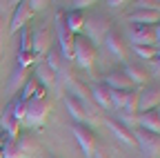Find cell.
Listing matches in <instances>:
<instances>
[{
    "label": "cell",
    "mask_w": 160,
    "mask_h": 158,
    "mask_svg": "<svg viewBox=\"0 0 160 158\" xmlns=\"http://www.w3.org/2000/svg\"><path fill=\"white\" fill-rule=\"evenodd\" d=\"M49 109H51V105L45 100V98H31L29 103H25L22 125H27V127H40L47 120Z\"/></svg>",
    "instance_id": "obj_1"
},
{
    "label": "cell",
    "mask_w": 160,
    "mask_h": 158,
    "mask_svg": "<svg viewBox=\"0 0 160 158\" xmlns=\"http://www.w3.org/2000/svg\"><path fill=\"white\" fill-rule=\"evenodd\" d=\"M73 60L78 63L80 69H91V65L96 60V45L82 33L76 36V40H73Z\"/></svg>",
    "instance_id": "obj_2"
},
{
    "label": "cell",
    "mask_w": 160,
    "mask_h": 158,
    "mask_svg": "<svg viewBox=\"0 0 160 158\" xmlns=\"http://www.w3.org/2000/svg\"><path fill=\"white\" fill-rule=\"evenodd\" d=\"M111 31V23L105 16H93L89 20H85V36L93 45H98L100 40H105V36Z\"/></svg>",
    "instance_id": "obj_3"
},
{
    "label": "cell",
    "mask_w": 160,
    "mask_h": 158,
    "mask_svg": "<svg viewBox=\"0 0 160 158\" xmlns=\"http://www.w3.org/2000/svg\"><path fill=\"white\" fill-rule=\"evenodd\" d=\"M56 27H58V43H60V51H62L65 60H73V40L76 36L69 31V27L65 25L62 13H58L56 18Z\"/></svg>",
    "instance_id": "obj_4"
},
{
    "label": "cell",
    "mask_w": 160,
    "mask_h": 158,
    "mask_svg": "<svg viewBox=\"0 0 160 158\" xmlns=\"http://www.w3.org/2000/svg\"><path fill=\"white\" fill-rule=\"evenodd\" d=\"M129 38L133 47H153L156 45V31L153 27H145V25H133L129 31Z\"/></svg>",
    "instance_id": "obj_5"
},
{
    "label": "cell",
    "mask_w": 160,
    "mask_h": 158,
    "mask_svg": "<svg viewBox=\"0 0 160 158\" xmlns=\"http://www.w3.org/2000/svg\"><path fill=\"white\" fill-rule=\"evenodd\" d=\"M73 136H76L78 145L82 147L85 156H91V154H93V147H96V134H93L87 125H76V127H73Z\"/></svg>",
    "instance_id": "obj_6"
},
{
    "label": "cell",
    "mask_w": 160,
    "mask_h": 158,
    "mask_svg": "<svg viewBox=\"0 0 160 158\" xmlns=\"http://www.w3.org/2000/svg\"><path fill=\"white\" fill-rule=\"evenodd\" d=\"M133 138H136V143L142 147V151H147V154H160V136L149 134L145 129H138L133 134Z\"/></svg>",
    "instance_id": "obj_7"
},
{
    "label": "cell",
    "mask_w": 160,
    "mask_h": 158,
    "mask_svg": "<svg viewBox=\"0 0 160 158\" xmlns=\"http://www.w3.org/2000/svg\"><path fill=\"white\" fill-rule=\"evenodd\" d=\"M31 16H33V11L29 9V3H27V0L18 3V7H16L13 16H11V25H9V31L13 33V31H18V29H22V27L29 23V18H31Z\"/></svg>",
    "instance_id": "obj_8"
},
{
    "label": "cell",
    "mask_w": 160,
    "mask_h": 158,
    "mask_svg": "<svg viewBox=\"0 0 160 158\" xmlns=\"http://www.w3.org/2000/svg\"><path fill=\"white\" fill-rule=\"evenodd\" d=\"M160 105V89L158 87H151V89H145L142 94H138V109L140 111H151Z\"/></svg>",
    "instance_id": "obj_9"
},
{
    "label": "cell",
    "mask_w": 160,
    "mask_h": 158,
    "mask_svg": "<svg viewBox=\"0 0 160 158\" xmlns=\"http://www.w3.org/2000/svg\"><path fill=\"white\" fill-rule=\"evenodd\" d=\"M107 127L111 129V134L118 138L122 145H136V138H133V134L122 125V123H118V120H113V118H107Z\"/></svg>",
    "instance_id": "obj_10"
},
{
    "label": "cell",
    "mask_w": 160,
    "mask_h": 158,
    "mask_svg": "<svg viewBox=\"0 0 160 158\" xmlns=\"http://www.w3.org/2000/svg\"><path fill=\"white\" fill-rule=\"evenodd\" d=\"M129 20L133 25H145V27H153V23H160V11H147V9H136Z\"/></svg>",
    "instance_id": "obj_11"
},
{
    "label": "cell",
    "mask_w": 160,
    "mask_h": 158,
    "mask_svg": "<svg viewBox=\"0 0 160 158\" xmlns=\"http://www.w3.org/2000/svg\"><path fill=\"white\" fill-rule=\"evenodd\" d=\"M105 85L109 87V89H116V91H131V80L125 76V71H111L109 76H107V80H105Z\"/></svg>",
    "instance_id": "obj_12"
},
{
    "label": "cell",
    "mask_w": 160,
    "mask_h": 158,
    "mask_svg": "<svg viewBox=\"0 0 160 158\" xmlns=\"http://www.w3.org/2000/svg\"><path fill=\"white\" fill-rule=\"evenodd\" d=\"M49 49V31L47 29H38L31 36V54L33 56H42Z\"/></svg>",
    "instance_id": "obj_13"
},
{
    "label": "cell",
    "mask_w": 160,
    "mask_h": 158,
    "mask_svg": "<svg viewBox=\"0 0 160 158\" xmlns=\"http://www.w3.org/2000/svg\"><path fill=\"white\" fill-rule=\"evenodd\" d=\"M85 20L87 18L82 16V11H76V9H71V11H67L65 13V25L69 27V31L76 36V33H80L85 29Z\"/></svg>",
    "instance_id": "obj_14"
},
{
    "label": "cell",
    "mask_w": 160,
    "mask_h": 158,
    "mask_svg": "<svg viewBox=\"0 0 160 158\" xmlns=\"http://www.w3.org/2000/svg\"><path fill=\"white\" fill-rule=\"evenodd\" d=\"M105 45L109 47V51L118 58V60H122L125 58V54H127V49H125V43L120 40V36L116 33V31H109L107 36H105Z\"/></svg>",
    "instance_id": "obj_15"
},
{
    "label": "cell",
    "mask_w": 160,
    "mask_h": 158,
    "mask_svg": "<svg viewBox=\"0 0 160 158\" xmlns=\"http://www.w3.org/2000/svg\"><path fill=\"white\" fill-rule=\"evenodd\" d=\"M138 120H140V125L145 127V131H149V134H156V136H160V118H158L156 109H151V111H145L142 116L138 118Z\"/></svg>",
    "instance_id": "obj_16"
},
{
    "label": "cell",
    "mask_w": 160,
    "mask_h": 158,
    "mask_svg": "<svg viewBox=\"0 0 160 158\" xmlns=\"http://www.w3.org/2000/svg\"><path fill=\"white\" fill-rule=\"evenodd\" d=\"M91 98L102 107V109H111V103H109V87L107 85H93L91 87Z\"/></svg>",
    "instance_id": "obj_17"
},
{
    "label": "cell",
    "mask_w": 160,
    "mask_h": 158,
    "mask_svg": "<svg viewBox=\"0 0 160 158\" xmlns=\"http://www.w3.org/2000/svg\"><path fill=\"white\" fill-rule=\"evenodd\" d=\"M125 76L131 80V85H145L149 80V71L145 67H138V65H131L125 69Z\"/></svg>",
    "instance_id": "obj_18"
},
{
    "label": "cell",
    "mask_w": 160,
    "mask_h": 158,
    "mask_svg": "<svg viewBox=\"0 0 160 158\" xmlns=\"http://www.w3.org/2000/svg\"><path fill=\"white\" fill-rule=\"evenodd\" d=\"M0 120H2V127L7 129V134L11 136V138H16V134H18V120H16V116H13V109H11V105L0 114Z\"/></svg>",
    "instance_id": "obj_19"
},
{
    "label": "cell",
    "mask_w": 160,
    "mask_h": 158,
    "mask_svg": "<svg viewBox=\"0 0 160 158\" xmlns=\"http://www.w3.org/2000/svg\"><path fill=\"white\" fill-rule=\"evenodd\" d=\"M67 109H69V114L76 118V120H85V116H87V111H85V105L78 100V98H67Z\"/></svg>",
    "instance_id": "obj_20"
},
{
    "label": "cell",
    "mask_w": 160,
    "mask_h": 158,
    "mask_svg": "<svg viewBox=\"0 0 160 158\" xmlns=\"http://www.w3.org/2000/svg\"><path fill=\"white\" fill-rule=\"evenodd\" d=\"M36 76H38V80H40V83H45L47 87H49V85H53V80H56V71H51L45 63H42V65H38Z\"/></svg>",
    "instance_id": "obj_21"
},
{
    "label": "cell",
    "mask_w": 160,
    "mask_h": 158,
    "mask_svg": "<svg viewBox=\"0 0 160 158\" xmlns=\"http://www.w3.org/2000/svg\"><path fill=\"white\" fill-rule=\"evenodd\" d=\"M127 94H129V91H116V89H109V103H111V107H113V109H125Z\"/></svg>",
    "instance_id": "obj_22"
},
{
    "label": "cell",
    "mask_w": 160,
    "mask_h": 158,
    "mask_svg": "<svg viewBox=\"0 0 160 158\" xmlns=\"http://www.w3.org/2000/svg\"><path fill=\"white\" fill-rule=\"evenodd\" d=\"M125 111H127V114H136V111H138V94H136L133 89L127 94V100H125Z\"/></svg>",
    "instance_id": "obj_23"
},
{
    "label": "cell",
    "mask_w": 160,
    "mask_h": 158,
    "mask_svg": "<svg viewBox=\"0 0 160 158\" xmlns=\"http://www.w3.org/2000/svg\"><path fill=\"white\" fill-rule=\"evenodd\" d=\"M2 158H25V154L16 145H5L2 147Z\"/></svg>",
    "instance_id": "obj_24"
},
{
    "label": "cell",
    "mask_w": 160,
    "mask_h": 158,
    "mask_svg": "<svg viewBox=\"0 0 160 158\" xmlns=\"http://www.w3.org/2000/svg\"><path fill=\"white\" fill-rule=\"evenodd\" d=\"M51 71H58L60 69V56L56 54V51H49V56H47V63H45Z\"/></svg>",
    "instance_id": "obj_25"
},
{
    "label": "cell",
    "mask_w": 160,
    "mask_h": 158,
    "mask_svg": "<svg viewBox=\"0 0 160 158\" xmlns=\"http://www.w3.org/2000/svg\"><path fill=\"white\" fill-rule=\"evenodd\" d=\"M133 51L140 58H156V49L153 47H133Z\"/></svg>",
    "instance_id": "obj_26"
},
{
    "label": "cell",
    "mask_w": 160,
    "mask_h": 158,
    "mask_svg": "<svg viewBox=\"0 0 160 158\" xmlns=\"http://www.w3.org/2000/svg\"><path fill=\"white\" fill-rule=\"evenodd\" d=\"M27 3H29V9L31 11H38V9H45L47 7L45 0H27Z\"/></svg>",
    "instance_id": "obj_27"
},
{
    "label": "cell",
    "mask_w": 160,
    "mask_h": 158,
    "mask_svg": "<svg viewBox=\"0 0 160 158\" xmlns=\"http://www.w3.org/2000/svg\"><path fill=\"white\" fill-rule=\"evenodd\" d=\"M76 11H82V9H87V7H91V5H96L93 0H76Z\"/></svg>",
    "instance_id": "obj_28"
},
{
    "label": "cell",
    "mask_w": 160,
    "mask_h": 158,
    "mask_svg": "<svg viewBox=\"0 0 160 158\" xmlns=\"http://www.w3.org/2000/svg\"><path fill=\"white\" fill-rule=\"evenodd\" d=\"M107 5L116 9V7H122V5H127V3H125V0H109V3H107Z\"/></svg>",
    "instance_id": "obj_29"
},
{
    "label": "cell",
    "mask_w": 160,
    "mask_h": 158,
    "mask_svg": "<svg viewBox=\"0 0 160 158\" xmlns=\"http://www.w3.org/2000/svg\"><path fill=\"white\" fill-rule=\"evenodd\" d=\"M153 31H156V43H160V23L153 27Z\"/></svg>",
    "instance_id": "obj_30"
},
{
    "label": "cell",
    "mask_w": 160,
    "mask_h": 158,
    "mask_svg": "<svg viewBox=\"0 0 160 158\" xmlns=\"http://www.w3.org/2000/svg\"><path fill=\"white\" fill-rule=\"evenodd\" d=\"M156 60L160 63V45H158V49H156Z\"/></svg>",
    "instance_id": "obj_31"
},
{
    "label": "cell",
    "mask_w": 160,
    "mask_h": 158,
    "mask_svg": "<svg viewBox=\"0 0 160 158\" xmlns=\"http://www.w3.org/2000/svg\"><path fill=\"white\" fill-rule=\"evenodd\" d=\"M156 114H158V118H160V105H158V107H156Z\"/></svg>",
    "instance_id": "obj_32"
},
{
    "label": "cell",
    "mask_w": 160,
    "mask_h": 158,
    "mask_svg": "<svg viewBox=\"0 0 160 158\" xmlns=\"http://www.w3.org/2000/svg\"><path fill=\"white\" fill-rule=\"evenodd\" d=\"M0 158H2V147H0Z\"/></svg>",
    "instance_id": "obj_33"
}]
</instances>
